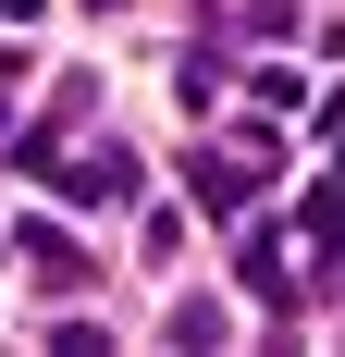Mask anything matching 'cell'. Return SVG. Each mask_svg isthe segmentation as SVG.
<instances>
[{"instance_id":"obj_1","label":"cell","mask_w":345,"mask_h":357,"mask_svg":"<svg viewBox=\"0 0 345 357\" xmlns=\"http://www.w3.org/2000/svg\"><path fill=\"white\" fill-rule=\"evenodd\" d=\"M235 284L259 296V308H284V296H296V271H284V234H259V222H247V247H235Z\"/></svg>"},{"instance_id":"obj_2","label":"cell","mask_w":345,"mask_h":357,"mask_svg":"<svg viewBox=\"0 0 345 357\" xmlns=\"http://www.w3.org/2000/svg\"><path fill=\"white\" fill-rule=\"evenodd\" d=\"M309 247H345V173H333V185L309 197Z\"/></svg>"},{"instance_id":"obj_3","label":"cell","mask_w":345,"mask_h":357,"mask_svg":"<svg viewBox=\"0 0 345 357\" xmlns=\"http://www.w3.org/2000/svg\"><path fill=\"white\" fill-rule=\"evenodd\" d=\"M13 86H25V50H0V123H13Z\"/></svg>"},{"instance_id":"obj_4","label":"cell","mask_w":345,"mask_h":357,"mask_svg":"<svg viewBox=\"0 0 345 357\" xmlns=\"http://www.w3.org/2000/svg\"><path fill=\"white\" fill-rule=\"evenodd\" d=\"M25 13H37V0H0V25H25Z\"/></svg>"}]
</instances>
